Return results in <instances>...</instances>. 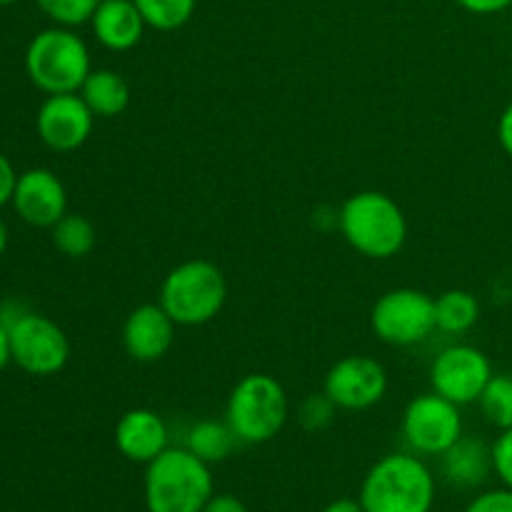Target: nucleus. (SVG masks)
Listing matches in <instances>:
<instances>
[{"mask_svg": "<svg viewBox=\"0 0 512 512\" xmlns=\"http://www.w3.org/2000/svg\"><path fill=\"white\" fill-rule=\"evenodd\" d=\"M433 470L415 453H390L365 473L360 505L365 512H433Z\"/></svg>", "mask_w": 512, "mask_h": 512, "instance_id": "1", "label": "nucleus"}, {"mask_svg": "<svg viewBox=\"0 0 512 512\" xmlns=\"http://www.w3.org/2000/svg\"><path fill=\"white\" fill-rule=\"evenodd\" d=\"M338 228L355 253L370 260H390L405 248L408 218L390 195L360 190L338 210Z\"/></svg>", "mask_w": 512, "mask_h": 512, "instance_id": "2", "label": "nucleus"}, {"mask_svg": "<svg viewBox=\"0 0 512 512\" xmlns=\"http://www.w3.org/2000/svg\"><path fill=\"white\" fill-rule=\"evenodd\" d=\"M213 495V470L188 448H168L145 465L148 512H203Z\"/></svg>", "mask_w": 512, "mask_h": 512, "instance_id": "3", "label": "nucleus"}, {"mask_svg": "<svg viewBox=\"0 0 512 512\" xmlns=\"http://www.w3.org/2000/svg\"><path fill=\"white\" fill-rule=\"evenodd\" d=\"M228 300V280L210 260H185L160 283L158 303L183 328H198L220 315Z\"/></svg>", "mask_w": 512, "mask_h": 512, "instance_id": "4", "label": "nucleus"}, {"mask_svg": "<svg viewBox=\"0 0 512 512\" xmlns=\"http://www.w3.org/2000/svg\"><path fill=\"white\" fill-rule=\"evenodd\" d=\"M90 70L88 43L73 28L40 30L25 50V73L45 95L78 93Z\"/></svg>", "mask_w": 512, "mask_h": 512, "instance_id": "5", "label": "nucleus"}, {"mask_svg": "<svg viewBox=\"0 0 512 512\" xmlns=\"http://www.w3.org/2000/svg\"><path fill=\"white\" fill-rule=\"evenodd\" d=\"M288 393L268 373H248L233 385L225 405V420L240 443L263 445L283 433L288 423Z\"/></svg>", "mask_w": 512, "mask_h": 512, "instance_id": "6", "label": "nucleus"}, {"mask_svg": "<svg viewBox=\"0 0 512 512\" xmlns=\"http://www.w3.org/2000/svg\"><path fill=\"white\" fill-rule=\"evenodd\" d=\"M370 330L378 340L410 348L428 340L435 330V298L418 288H393L375 300Z\"/></svg>", "mask_w": 512, "mask_h": 512, "instance_id": "7", "label": "nucleus"}, {"mask_svg": "<svg viewBox=\"0 0 512 512\" xmlns=\"http://www.w3.org/2000/svg\"><path fill=\"white\" fill-rule=\"evenodd\" d=\"M10 353L20 370L35 378L60 373L70 360V340L58 323L25 310L8 325Z\"/></svg>", "mask_w": 512, "mask_h": 512, "instance_id": "8", "label": "nucleus"}, {"mask_svg": "<svg viewBox=\"0 0 512 512\" xmlns=\"http://www.w3.org/2000/svg\"><path fill=\"white\" fill-rule=\"evenodd\" d=\"M403 438L410 453L420 455H443L463 438V415L460 405L450 403L448 398L433 393L418 395L405 405L403 413Z\"/></svg>", "mask_w": 512, "mask_h": 512, "instance_id": "9", "label": "nucleus"}, {"mask_svg": "<svg viewBox=\"0 0 512 512\" xmlns=\"http://www.w3.org/2000/svg\"><path fill=\"white\" fill-rule=\"evenodd\" d=\"M493 375L488 355L468 343L448 345L430 365V385L435 393L460 408L478 403Z\"/></svg>", "mask_w": 512, "mask_h": 512, "instance_id": "10", "label": "nucleus"}, {"mask_svg": "<svg viewBox=\"0 0 512 512\" xmlns=\"http://www.w3.org/2000/svg\"><path fill=\"white\" fill-rule=\"evenodd\" d=\"M323 393L338 405V410H368L388 393V370L370 355H345L330 365Z\"/></svg>", "mask_w": 512, "mask_h": 512, "instance_id": "11", "label": "nucleus"}, {"mask_svg": "<svg viewBox=\"0 0 512 512\" xmlns=\"http://www.w3.org/2000/svg\"><path fill=\"white\" fill-rule=\"evenodd\" d=\"M95 115L80 93L48 95L35 115V130L45 148L55 153H73L88 143Z\"/></svg>", "mask_w": 512, "mask_h": 512, "instance_id": "12", "label": "nucleus"}, {"mask_svg": "<svg viewBox=\"0 0 512 512\" xmlns=\"http://www.w3.org/2000/svg\"><path fill=\"white\" fill-rule=\"evenodd\" d=\"M13 208L33 228H53L68 213V190L48 168H30L18 175Z\"/></svg>", "mask_w": 512, "mask_h": 512, "instance_id": "13", "label": "nucleus"}, {"mask_svg": "<svg viewBox=\"0 0 512 512\" xmlns=\"http://www.w3.org/2000/svg\"><path fill=\"white\" fill-rule=\"evenodd\" d=\"M175 320L160 303H143L123 323V348L138 363H155L173 348Z\"/></svg>", "mask_w": 512, "mask_h": 512, "instance_id": "14", "label": "nucleus"}, {"mask_svg": "<svg viewBox=\"0 0 512 512\" xmlns=\"http://www.w3.org/2000/svg\"><path fill=\"white\" fill-rule=\"evenodd\" d=\"M115 448L130 463H153L163 450L170 448L168 425L150 408L128 410L115 425Z\"/></svg>", "mask_w": 512, "mask_h": 512, "instance_id": "15", "label": "nucleus"}, {"mask_svg": "<svg viewBox=\"0 0 512 512\" xmlns=\"http://www.w3.org/2000/svg\"><path fill=\"white\" fill-rule=\"evenodd\" d=\"M90 28L105 50L125 53L143 40L148 23L133 0H100L98 10L90 18Z\"/></svg>", "mask_w": 512, "mask_h": 512, "instance_id": "16", "label": "nucleus"}, {"mask_svg": "<svg viewBox=\"0 0 512 512\" xmlns=\"http://www.w3.org/2000/svg\"><path fill=\"white\" fill-rule=\"evenodd\" d=\"M443 460V478L453 488L473 490L480 488L493 473V445L478 435H463L453 448L440 455Z\"/></svg>", "mask_w": 512, "mask_h": 512, "instance_id": "17", "label": "nucleus"}, {"mask_svg": "<svg viewBox=\"0 0 512 512\" xmlns=\"http://www.w3.org/2000/svg\"><path fill=\"white\" fill-rule=\"evenodd\" d=\"M80 98L85 100L95 118H118L130 105V85L118 70L93 68L80 85Z\"/></svg>", "mask_w": 512, "mask_h": 512, "instance_id": "18", "label": "nucleus"}, {"mask_svg": "<svg viewBox=\"0 0 512 512\" xmlns=\"http://www.w3.org/2000/svg\"><path fill=\"white\" fill-rule=\"evenodd\" d=\"M480 300L470 290H445L435 298V330L445 335H465L478 325Z\"/></svg>", "mask_w": 512, "mask_h": 512, "instance_id": "19", "label": "nucleus"}, {"mask_svg": "<svg viewBox=\"0 0 512 512\" xmlns=\"http://www.w3.org/2000/svg\"><path fill=\"white\" fill-rule=\"evenodd\" d=\"M238 443V435L233 433L228 420H223V423L220 420H200V423H195L188 430L185 448L198 455L200 460H205L208 465H213L230 458L233 450L238 448Z\"/></svg>", "mask_w": 512, "mask_h": 512, "instance_id": "20", "label": "nucleus"}, {"mask_svg": "<svg viewBox=\"0 0 512 512\" xmlns=\"http://www.w3.org/2000/svg\"><path fill=\"white\" fill-rule=\"evenodd\" d=\"M50 238H53V245L65 258H85V255L93 253L95 243H98L95 225L85 215L78 213H65L50 228Z\"/></svg>", "mask_w": 512, "mask_h": 512, "instance_id": "21", "label": "nucleus"}, {"mask_svg": "<svg viewBox=\"0 0 512 512\" xmlns=\"http://www.w3.org/2000/svg\"><path fill=\"white\" fill-rule=\"evenodd\" d=\"M133 3L138 5L148 28L170 33V30L183 28L193 18L198 0H133Z\"/></svg>", "mask_w": 512, "mask_h": 512, "instance_id": "22", "label": "nucleus"}, {"mask_svg": "<svg viewBox=\"0 0 512 512\" xmlns=\"http://www.w3.org/2000/svg\"><path fill=\"white\" fill-rule=\"evenodd\" d=\"M485 420L498 430L512 428V375L495 373L478 400Z\"/></svg>", "mask_w": 512, "mask_h": 512, "instance_id": "23", "label": "nucleus"}, {"mask_svg": "<svg viewBox=\"0 0 512 512\" xmlns=\"http://www.w3.org/2000/svg\"><path fill=\"white\" fill-rule=\"evenodd\" d=\"M40 13L60 28H78L90 23L100 0H35Z\"/></svg>", "mask_w": 512, "mask_h": 512, "instance_id": "24", "label": "nucleus"}, {"mask_svg": "<svg viewBox=\"0 0 512 512\" xmlns=\"http://www.w3.org/2000/svg\"><path fill=\"white\" fill-rule=\"evenodd\" d=\"M335 413H338V405L328 398L325 393H315L310 398L303 400L300 405V425L310 433H318V430H325L335 420Z\"/></svg>", "mask_w": 512, "mask_h": 512, "instance_id": "25", "label": "nucleus"}, {"mask_svg": "<svg viewBox=\"0 0 512 512\" xmlns=\"http://www.w3.org/2000/svg\"><path fill=\"white\" fill-rule=\"evenodd\" d=\"M493 473L505 488L512 490V428L500 430L498 440L493 443Z\"/></svg>", "mask_w": 512, "mask_h": 512, "instance_id": "26", "label": "nucleus"}, {"mask_svg": "<svg viewBox=\"0 0 512 512\" xmlns=\"http://www.w3.org/2000/svg\"><path fill=\"white\" fill-rule=\"evenodd\" d=\"M465 512H512V490L505 485L498 490H485L470 500Z\"/></svg>", "mask_w": 512, "mask_h": 512, "instance_id": "27", "label": "nucleus"}, {"mask_svg": "<svg viewBox=\"0 0 512 512\" xmlns=\"http://www.w3.org/2000/svg\"><path fill=\"white\" fill-rule=\"evenodd\" d=\"M15 185H18V173H15L13 163L8 160V155L0 153V208L8 203H13Z\"/></svg>", "mask_w": 512, "mask_h": 512, "instance_id": "28", "label": "nucleus"}, {"mask_svg": "<svg viewBox=\"0 0 512 512\" xmlns=\"http://www.w3.org/2000/svg\"><path fill=\"white\" fill-rule=\"evenodd\" d=\"M455 3L473 15H495L508 10L512 0H455Z\"/></svg>", "mask_w": 512, "mask_h": 512, "instance_id": "29", "label": "nucleus"}, {"mask_svg": "<svg viewBox=\"0 0 512 512\" xmlns=\"http://www.w3.org/2000/svg\"><path fill=\"white\" fill-rule=\"evenodd\" d=\"M203 512H248V508H245L243 500H238L235 495L218 493L208 500Z\"/></svg>", "mask_w": 512, "mask_h": 512, "instance_id": "30", "label": "nucleus"}, {"mask_svg": "<svg viewBox=\"0 0 512 512\" xmlns=\"http://www.w3.org/2000/svg\"><path fill=\"white\" fill-rule=\"evenodd\" d=\"M498 143L505 150V155L512 158V103L505 105L498 118Z\"/></svg>", "mask_w": 512, "mask_h": 512, "instance_id": "31", "label": "nucleus"}, {"mask_svg": "<svg viewBox=\"0 0 512 512\" xmlns=\"http://www.w3.org/2000/svg\"><path fill=\"white\" fill-rule=\"evenodd\" d=\"M13 363V353H10V333L3 323H0V373Z\"/></svg>", "mask_w": 512, "mask_h": 512, "instance_id": "32", "label": "nucleus"}, {"mask_svg": "<svg viewBox=\"0 0 512 512\" xmlns=\"http://www.w3.org/2000/svg\"><path fill=\"white\" fill-rule=\"evenodd\" d=\"M323 512H365V510L363 505H360V500L340 498V500H333L330 505H325Z\"/></svg>", "mask_w": 512, "mask_h": 512, "instance_id": "33", "label": "nucleus"}, {"mask_svg": "<svg viewBox=\"0 0 512 512\" xmlns=\"http://www.w3.org/2000/svg\"><path fill=\"white\" fill-rule=\"evenodd\" d=\"M5 248H8V225L0 220V258H3Z\"/></svg>", "mask_w": 512, "mask_h": 512, "instance_id": "34", "label": "nucleus"}, {"mask_svg": "<svg viewBox=\"0 0 512 512\" xmlns=\"http://www.w3.org/2000/svg\"><path fill=\"white\" fill-rule=\"evenodd\" d=\"M10 3H18V0H0V5H10Z\"/></svg>", "mask_w": 512, "mask_h": 512, "instance_id": "35", "label": "nucleus"}]
</instances>
